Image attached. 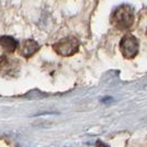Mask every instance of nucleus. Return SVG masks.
<instances>
[{"instance_id": "nucleus-1", "label": "nucleus", "mask_w": 147, "mask_h": 147, "mask_svg": "<svg viewBox=\"0 0 147 147\" xmlns=\"http://www.w3.org/2000/svg\"><path fill=\"white\" fill-rule=\"evenodd\" d=\"M111 23L119 30H127L134 23V10L127 5L117 7L111 16Z\"/></svg>"}, {"instance_id": "nucleus-2", "label": "nucleus", "mask_w": 147, "mask_h": 147, "mask_svg": "<svg viewBox=\"0 0 147 147\" xmlns=\"http://www.w3.org/2000/svg\"><path fill=\"white\" fill-rule=\"evenodd\" d=\"M53 49L58 55L71 56L78 52L79 42L76 37H65V38H61V41H58L57 43L54 44Z\"/></svg>"}, {"instance_id": "nucleus-3", "label": "nucleus", "mask_w": 147, "mask_h": 147, "mask_svg": "<svg viewBox=\"0 0 147 147\" xmlns=\"http://www.w3.org/2000/svg\"><path fill=\"white\" fill-rule=\"evenodd\" d=\"M121 53L125 58H134L138 53V41L132 34H126L120 42Z\"/></svg>"}, {"instance_id": "nucleus-4", "label": "nucleus", "mask_w": 147, "mask_h": 147, "mask_svg": "<svg viewBox=\"0 0 147 147\" xmlns=\"http://www.w3.org/2000/svg\"><path fill=\"white\" fill-rule=\"evenodd\" d=\"M18 71V61L11 59L7 56L0 57V73L2 75H12Z\"/></svg>"}, {"instance_id": "nucleus-5", "label": "nucleus", "mask_w": 147, "mask_h": 147, "mask_svg": "<svg viewBox=\"0 0 147 147\" xmlns=\"http://www.w3.org/2000/svg\"><path fill=\"white\" fill-rule=\"evenodd\" d=\"M38 49H40V45L35 41H33V40H25L24 42L21 44L20 55H22L25 58H29V57L34 55Z\"/></svg>"}, {"instance_id": "nucleus-6", "label": "nucleus", "mask_w": 147, "mask_h": 147, "mask_svg": "<svg viewBox=\"0 0 147 147\" xmlns=\"http://www.w3.org/2000/svg\"><path fill=\"white\" fill-rule=\"evenodd\" d=\"M18 47V42L12 36L3 35L0 36V49L7 54L13 53Z\"/></svg>"}, {"instance_id": "nucleus-7", "label": "nucleus", "mask_w": 147, "mask_h": 147, "mask_svg": "<svg viewBox=\"0 0 147 147\" xmlns=\"http://www.w3.org/2000/svg\"><path fill=\"white\" fill-rule=\"evenodd\" d=\"M97 147H109V146H107L104 143H101V142H98L97 143Z\"/></svg>"}]
</instances>
